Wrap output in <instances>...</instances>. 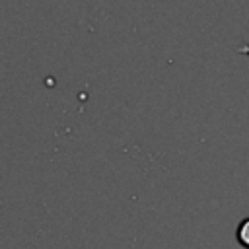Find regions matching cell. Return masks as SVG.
I'll list each match as a JSON object with an SVG mask.
<instances>
[{
	"mask_svg": "<svg viewBox=\"0 0 249 249\" xmlns=\"http://www.w3.org/2000/svg\"><path fill=\"white\" fill-rule=\"evenodd\" d=\"M235 239L241 247L249 249V218H243L239 224H237V230H235Z\"/></svg>",
	"mask_w": 249,
	"mask_h": 249,
	"instance_id": "obj_1",
	"label": "cell"
},
{
	"mask_svg": "<svg viewBox=\"0 0 249 249\" xmlns=\"http://www.w3.org/2000/svg\"><path fill=\"white\" fill-rule=\"evenodd\" d=\"M235 51L237 53H243V54H249V45H237Z\"/></svg>",
	"mask_w": 249,
	"mask_h": 249,
	"instance_id": "obj_2",
	"label": "cell"
}]
</instances>
